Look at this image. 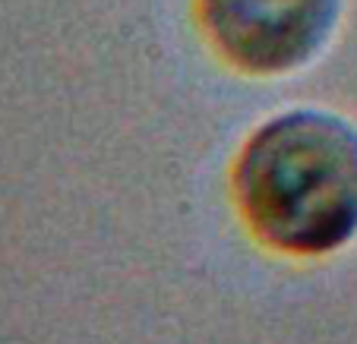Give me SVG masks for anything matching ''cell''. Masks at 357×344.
Masks as SVG:
<instances>
[{"label": "cell", "instance_id": "cell-1", "mask_svg": "<svg viewBox=\"0 0 357 344\" xmlns=\"http://www.w3.org/2000/svg\"><path fill=\"white\" fill-rule=\"evenodd\" d=\"M243 218L266 243L323 256L357 234V127L288 111L253 133L234 171Z\"/></svg>", "mask_w": 357, "mask_h": 344}, {"label": "cell", "instance_id": "cell-2", "mask_svg": "<svg viewBox=\"0 0 357 344\" xmlns=\"http://www.w3.org/2000/svg\"><path fill=\"white\" fill-rule=\"evenodd\" d=\"M342 0H202L215 47L250 73H284L329 41Z\"/></svg>", "mask_w": 357, "mask_h": 344}]
</instances>
